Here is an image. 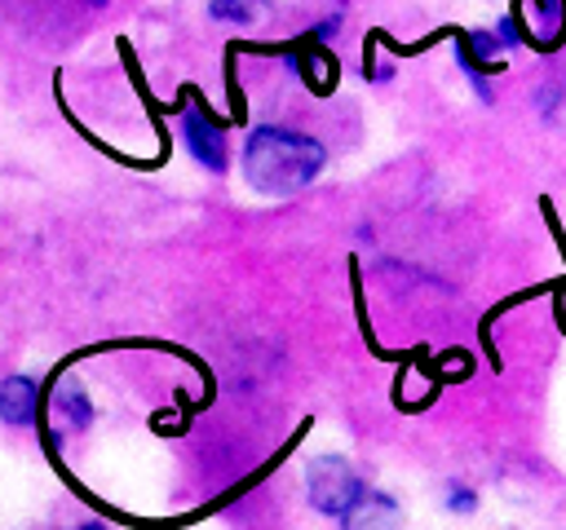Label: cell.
<instances>
[{
    "label": "cell",
    "mask_w": 566,
    "mask_h": 530,
    "mask_svg": "<svg viewBox=\"0 0 566 530\" xmlns=\"http://www.w3.org/2000/svg\"><path fill=\"white\" fill-rule=\"evenodd\" d=\"M177 110H181V137H186V150H190L208 172H226V163H230L226 128H221V119L208 110V102H203V93H199L195 84L181 88Z\"/></svg>",
    "instance_id": "cell-3"
},
{
    "label": "cell",
    "mask_w": 566,
    "mask_h": 530,
    "mask_svg": "<svg viewBox=\"0 0 566 530\" xmlns=\"http://www.w3.org/2000/svg\"><path fill=\"white\" fill-rule=\"evenodd\" d=\"M234 53H279V57H287L292 62V71L305 80V88L310 93H318V97H327L336 84H340V62H336V53L314 35V31H305L301 40H287V44H230Z\"/></svg>",
    "instance_id": "cell-2"
},
{
    "label": "cell",
    "mask_w": 566,
    "mask_h": 530,
    "mask_svg": "<svg viewBox=\"0 0 566 530\" xmlns=\"http://www.w3.org/2000/svg\"><path fill=\"white\" fill-rule=\"evenodd\" d=\"M323 163H327L323 141L310 137V132L283 128V124H256L243 141V155H239L243 181L256 194H270V199L301 194L323 172Z\"/></svg>",
    "instance_id": "cell-1"
},
{
    "label": "cell",
    "mask_w": 566,
    "mask_h": 530,
    "mask_svg": "<svg viewBox=\"0 0 566 530\" xmlns=\"http://www.w3.org/2000/svg\"><path fill=\"white\" fill-rule=\"evenodd\" d=\"M106 0H9V13L18 26L35 35H66L80 22H88Z\"/></svg>",
    "instance_id": "cell-5"
},
{
    "label": "cell",
    "mask_w": 566,
    "mask_h": 530,
    "mask_svg": "<svg viewBox=\"0 0 566 530\" xmlns=\"http://www.w3.org/2000/svg\"><path fill=\"white\" fill-rule=\"evenodd\" d=\"M270 0H212L208 13L221 22H256V13H265Z\"/></svg>",
    "instance_id": "cell-9"
},
{
    "label": "cell",
    "mask_w": 566,
    "mask_h": 530,
    "mask_svg": "<svg viewBox=\"0 0 566 530\" xmlns=\"http://www.w3.org/2000/svg\"><path fill=\"white\" fill-rule=\"evenodd\" d=\"M40 415V384L31 375H4L0 380V420L13 428L35 424Z\"/></svg>",
    "instance_id": "cell-6"
},
{
    "label": "cell",
    "mask_w": 566,
    "mask_h": 530,
    "mask_svg": "<svg viewBox=\"0 0 566 530\" xmlns=\"http://www.w3.org/2000/svg\"><path fill=\"white\" fill-rule=\"evenodd\" d=\"M447 504H451L455 512H473V490H464V486H451V495H447Z\"/></svg>",
    "instance_id": "cell-10"
},
{
    "label": "cell",
    "mask_w": 566,
    "mask_h": 530,
    "mask_svg": "<svg viewBox=\"0 0 566 530\" xmlns=\"http://www.w3.org/2000/svg\"><path fill=\"white\" fill-rule=\"evenodd\" d=\"M80 530H106V526H102V521H88V526H80Z\"/></svg>",
    "instance_id": "cell-11"
},
{
    "label": "cell",
    "mask_w": 566,
    "mask_h": 530,
    "mask_svg": "<svg viewBox=\"0 0 566 530\" xmlns=\"http://www.w3.org/2000/svg\"><path fill=\"white\" fill-rule=\"evenodd\" d=\"M358 495H363V481H358V473L340 455H318L310 464V473H305V499H310L314 512L345 517Z\"/></svg>",
    "instance_id": "cell-4"
},
{
    "label": "cell",
    "mask_w": 566,
    "mask_h": 530,
    "mask_svg": "<svg viewBox=\"0 0 566 530\" xmlns=\"http://www.w3.org/2000/svg\"><path fill=\"white\" fill-rule=\"evenodd\" d=\"M53 402H57V411L75 424V428H84L88 420H93V406H88V398H84V389L71 380V375H62L57 384H53Z\"/></svg>",
    "instance_id": "cell-8"
},
{
    "label": "cell",
    "mask_w": 566,
    "mask_h": 530,
    "mask_svg": "<svg viewBox=\"0 0 566 530\" xmlns=\"http://www.w3.org/2000/svg\"><path fill=\"white\" fill-rule=\"evenodd\" d=\"M398 521H402V512H398V504L389 495L363 490L349 504V512L340 517V530H398Z\"/></svg>",
    "instance_id": "cell-7"
}]
</instances>
